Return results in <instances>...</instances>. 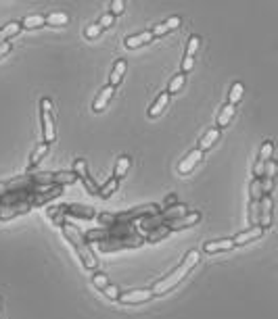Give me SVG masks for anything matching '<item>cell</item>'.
Instances as JSON below:
<instances>
[{"mask_svg":"<svg viewBox=\"0 0 278 319\" xmlns=\"http://www.w3.org/2000/svg\"><path fill=\"white\" fill-rule=\"evenodd\" d=\"M199 261H201V251H197V248H193V251H188V253L184 255V259H182V263L178 265V267L173 269V271H169L163 280H159V282L151 288V290H153V294H155V296H161V294L171 292L173 288L178 286V284H182V282L188 277V273L197 267Z\"/></svg>","mask_w":278,"mask_h":319,"instance_id":"cell-1","label":"cell"},{"mask_svg":"<svg viewBox=\"0 0 278 319\" xmlns=\"http://www.w3.org/2000/svg\"><path fill=\"white\" fill-rule=\"evenodd\" d=\"M61 232H63L65 240L76 248V253H78V257H80V261H82L84 267L90 269V271H94V269L98 267V259H96L94 251L90 248V242L86 240V236H84L82 229H80L78 225H74V223L65 221V223L61 225Z\"/></svg>","mask_w":278,"mask_h":319,"instance_id":"cell-2","label":"cell"},{"mask_svg":"<svg viewBox=\"0 0 278 319\" xmlns=\"http://www.w3.org/2000/svg\"><path fill=\"white\" fill-rule=\"evenodd\" d=\"M40 126H42V142L53 144L57 140V130L53 119V100L50 98H40Z\"/></svg>","mask_w":278,"mask_h":319,"instance_id":"cell-3","label":"cell"},{"mask_svg":"<svg viewBox=\"0 0 278 319\" xmlns=\"http://www.w3.org/2000/svg\"><path fill=\"white\" fill-rule=\"evenodd\" d=\"M100 253H115V251H121V248H138L145 244V238L138 236V234H132V236H126V238H107V240H96L92 242Z\"/></svg>","mask_w":278,"mask_h":319,"instance_id":"cell-4","label":"cell"},{"mask_svg":"<svg viewBox=\"0 0 278 319\" xmlns=\"http://www.w3.org/2000/svg\"><path fill=\"white\" fill-rule=\"evenodd\" d=\"M72 171L78 175V180L86 186L90 194H98V184L94 182V177L90 175V169H88V163L84 161V158H76L74 165H72Z\"/></svg>","mask_w":278,"mask_h":319,"instance_id":"cell-5","label":"cell"},{"mask_svg":"<svg viewBox=\"0 0 278 319\" xmlns=\"http://www.w3.org/2000/svg\"><path fill=\"white\" fill-rule=\"evenodd\" d=\"M155 294L151 288H132L128 292H121L117 303L121 305H143V303H149V300H153Z\"/></svg>","mask_w":278,"mask_h":319,"instance_id":"cell-6","label":"cell"},{"mask_svg":"<svg viewBox=\"0 0 278 319\" xmlns=\"http://www.w3.org/2000/svg\"><path fill=\"white\" fill-rule=\"evenodd\" d=\"M201 221V213L199 211H190V213H184L182 217L178 219H169L165 221V227L169 229V232H178V229H186V227H193Z\"/></svg>","mask_w":278,"mask_h":319,"instance_id":"cell-7","label":"cell"},{"mask_svg":"<svg viewBox=\"0 0 278 319\" xmlns=\"http://www.w3.org/2000/svg\"><path fill=\"white\" fill-rule=\"evenodd\" d=\"M272 213H274V203H272V196H262L259 201V219H257V225L262 229H268L272 225Z\"/></svg>","mask_w":278,"mask_h":319,"instance_id":"cell-8","label":"cell"},{"mask_svg":"<svg viewBox=\"0 0 278 319\" xmlns=\"http://www.w3.org/2000/svg\"><path fill=\"white\" fill-rule=\"evenodd\" d=\"M203 150H199V148H193V150H190L184 158H182V161L178 163V173L180 175H188L190 171H193L201 161H203Z\"/></svg>","mask_w":278,"mask_h":319,"instance_id":"cell-9","label":"cell"},{"mask_svg":"<svg viewBox=\"0 0 278 319\" xmlns=\"http://www.w3.org/2000/svg\"><path fill=\"white\" fill-rule=\"evenodd\" d=\"M153 40H155V38H153L151 29H147V31H138V33L126 35V38H124V46H126L128 50H136V48H141V46L151 44Z\"/></svg>","mask_w":278,"mask_h":319,"instance_id":"cell-10","label":"cell"},{"mask_svg":"<svg viewBox=\"0 0 278 319\" xmlns=\"http://www.w3.org/2000/svg\"><path fill=\"white\" fill-rule=\"evenodd\" d=\"M57 211L63 213V215H76V217H80V219H92V217L96 215L94 209L82 207V205H59Z\"/></svg>","mask_w":278,"mask_h":319,"instance_id":"cell-11","label":"cell"},{"mask_svg":"<svg viewBox=\"0 0 278 319\" xmlns=\"http://www.w3.org/2000/svg\"><path fill=\"white\" fill-rule=\"evenodd\" d=\"M264 232H266V229H262L259 225H251L249 229H245V232L236 234L232 238V242H234V246H245V244H251V242L259 240V238L264 236Z\"/></svg>","mask_w":278,"mask_h":319,"instance_id":"cell-12","label":"cell"},{"mask_svg":"<svg viewBox=\"0 0 278 319\" xmlns=\"http://www.w3.org/2000/svg\"><path fill=\"white\" fill-rule=\"evenodd\" d=\"M234 248V242L232 238H218V240H210L203 244V253H210V255H216V253H226V251H232Z\"/></svg>","mask_w":278,"mask_h":319,"instance_id":"cell-13","label":"cell"},{"mask_svg":"<svg viewBox=\"0 0 278 319\" xmlns=\"http://www.w3.org/2000/svg\"><path fill=\"white\" fill-rule=\"evenodd\" d=\"M113 96H115V88H113V86H105V88H102V90L96 94V98H94V102H92V111H94V113L105 111Z\"/></svg>","mask_w":278,"mask_h":319,"instance_id":"cell-14","label":"cell"},{"mask_svg":"<svg viewBox=\"0 0 278 319\" xmlns=\"http://www.w3.org/2000/svg\"><path fill=\"white\" fill-rule=\"evenodd\" d=\"M31 209H33L31 205H5V207H0V221L13 219L17 215H25Z\"/></svg>","mask_w":278,"mask_h":319,"instance_id":"cell-15","label":"cell"},{"mask_svg":"<svg viewBox=\"0 0 278 319\" xmlns=\"http://www.w3.org/2000/svg\"><path fill=\"white\" fill-rule=\"evenodd\" d=\"M220 136H222V130H220V128H216V126H212L210 130H207V132L199 138L197 148H199V150H203V152H205V150H210V148L216 144V142L220 140Z\"/></svg>","mask_w":278,"mask_h":319,"instance_id":"cell-16","label":"cell"},{"mask_svg":"<svg viewBox=\"0 0 278 319\" xmlns=\"http://www.w3.org/2000/svg\"><path fill=\"white\" fill-rule=\"evenodd\" d=\"M234 115H236V104H228V102H226V104L222 106V109H220V113H218L216 128H220V130L228 128V126H230V121L234 119Z\"/></svg>","mask_w":278,"mask_h":319,"instance_id":"cell-17","label":"cell"},{"mask_svg":"<svg viewBox=\"0 0 278 319\" xmlns=\"http://www.w3.org/2000/svg\"><path fill=\"white\" fill-rule=\"evenodd\" d=\"M126 71H128V63H126V59H117V61L113 63V67H111V75H109V86L117 88V86L121 84V79H124V75H126Z\"/></svg>","mask_w":278,"mask_h":319,"instance_id":"cell-18","label":"cell"},{"mask_svg":"<svg viewBox=\"0 0 278 319\" xmlns=\"http://www.w3.org/2000/svg\"><path fill=\"white\" fill-rule=\"evenodd\" d=\"M130 165H132V158H130V154H119L117 156V161H115V167H113V173H111V177H115L117 182H121L124 177L128 175V169H130Z\"/></svg>","mask_w":278,"mask_h":319,"instance_id":"cell-19","label":"cell"},{"mask_svg":"<svg viewBox=\"0 0 278 319\" xmlns=\"http://www.w3.org/2000/svg\"><path fill=\"white\" fill-rule=\"evenodd\" d=\"M169 98H171V96H169V94H167L165 90H161V92H159V96L155 98V102H153V104L149 106V113H147V115H149L151 119L159 117V115H161V113L165 111V106L169 104Z\"/></svg>","mask_w":278,"mask_h":319,"instance_id":"cell-20","label":"cell"},{"mask_svg":"<svg viewBox=\"0 0 278 319\" xmlns=\"http://www.w3.org/2000/svg\"><path fill=\"white\" fill-rule=\"evenodd\" d=\"M69 15L65 11H53V13H46L44 15V25H50V27H65L69 25Z\"/></svg>","mask_w":278,"mask_h":319,"instance_id":"cell-21","label":"cell"},{"mask_svg":"<svg viewBox=\"0 0 278 319\" xmlns=\"http://www.w3.org/2000/svg\"><path fill=\"white\" fill-rule=\"evenodd\" d=\"M48 148H50V144H46V142H38L36 144V148L31 150V156H29V163H27V171H31V169H36L38 165H40V161L48 154Z\"/></svg>","mask_w":278,"mask_h":319,"instance_id":"cell-22","label":"cell"},{"mask_svg":"<svg viewBox=\"0 0 278 319\" xmlns=\"http://www.w3.org/2000/svg\"><path fill=\"white\" fill-rule=\"evenodd\" d=\"M78 182V175L69 169V171H50V184L55 186H69Z\"/></svg>","mask_w":278,"mask_h":319,"instance_id":"cell-23","label":"cell"},{"mask_svg":"<svg viewBox=\"0 0 278 319\" xmlns=\"http://www.w3.org/2000/svg\"><path fill=\"white\" fill-rule=\"evenodd\" d=\"M21 33V23L19 21H9V23H5L3 27H0V44L3 42H11L15 35H19Z\"/></svg>","mask_w":278,"mask_h":319,"instance_id":"cell-24","label":"cell"},{"mask_svg":"<svg viewBox=\"0 0 278 319\" xmlns=\"http://www.w3.org/2000/svg\"><path fill=\"white\" fill-rule=\"evenodd\" d=\"M184 213H188L186 207H184L182 203H176V205H171V207L159 211V217H161L163 221H169V219H178V217H182Z\"/></svg>","mask_w":278,"mask_h":319,"instance_id":"cell-25","label":"cell"},{"mask_svg":"<svg viewBox=\"0 0 278 319\" xmlns=\"http://www.w3.org/2000/svg\"><path fill=\"white\" fill-rule=\"evenodd\" d=\"M21 23V29H38V27H44V15L40 13H33V15H27L23 19H19Z\"/></svg>","mask_w":278,"mask_h":319,"instance_id":"cell-26","label":"cell"},{"mask_svg":"<svg viewBox=\"0 0 278 319\" xmlns=\"http://www.w3.org/2000/svg\"><path fill=\"white\" fill-rule=\"evenodd\" d=\"M171 232L165 227V225H161V227H153V229H149V232L143 236L145 238V242H151V244H155V242H159V240H163V238H167Z\"/></svg>","mask_w":278,"mask_h":319,"instance_id":"cell-27","label":"cell"},{"mask_svg":"<svg viewBox=\"0 0 278 319\" xmlns=\"http://www.w3.org/2000/svg\"><path fill=\"white\" fill-rule=\"evenodd\" d=\"M184 84H186V73H180V71H178V73L169 79V84H167V88H165V92H167L169 96H171V94H178V92L182 90V88H184Z\"/></svg>","mask_w":278,"mask_h":319,"instance_id":"cell-28","label":"cell"},{"mask_svg":"<svg viewBox=\"0 0 278 319\" xmlns=\"http://www.w3.org/2000/svg\"><path fill=\"white\" fill-rule=\"evenodd\" d=\"M117 188H119V182L115 180V177H109L105 186H98V196L100 198H109V196H113V194L117 192Z\"/></svg>","mask_w":278,"mask_h":319,"instance_id":"cell-29","label":"cell"},{"mask_svg":"<svg viewBox=\"0 0 278 319\" xmlns=\"http://www.w3.org/2000/svg\"><path fill=\"white\" fill-rule=\"evenodd\" d=\"M242 96H245V86H242V82H234L228 90V104H236Z\"/></svg>","mask_w":278,"mask_h":319,"instance_id":"cell-30","label":"cell"},{"mask_svg":"<svg viewBox=\"0 0 278 319\" xmlns=\"http://www.w3.org/2000/svg\"><path fill=\"white\" fill-rule=\"evenodd\" d=\"M272 156H274V142H272V140H266L264 144H262V148H259V156H257V161L266 163V161H270Z\"/></svg>","mask_w":278,"mask_h":319,"instance_id":"cell-31","label":"cell"},{"mask_svg":"<svg viewBox=\"0 0 278 319\" xmlns=\"http://www.w3.org/2000/svg\"><path fill=\"white\" fill-rule=\"evenodd\" d=\"M109 277H107V273H102V271H92V286L96 288V290H105L107 286H109Z\"/></svg>","mask_w":278,"mask_h":319,"instance_id":"cell-32","label":"cell"},{"mask_svg":"<svg viewBox=\"0 0 278 319\" xmlns=\"http://www.w3.org/2000/svg\"><path fill=\"white\" fill-rule=\"evenodd\" d=\"M199 46H201V38H199V35H190L188 44H186V57H195Z\"/></svg>","mask_w":278,"mask_h":319,"instance_id":"cell-33","label":"cell"},{"mask_svg":"<svg viewBox=\"0 0 278 319\" xmlns=\"http://www.w3.org/2000/svg\"><path fill=\"white\" fill-rule=\"evenodd\" d=\"M100 33H102V29H100L98 23H90V25H86V29H84V35H86L88 40H96Z\"/></svg>","mask_w":278,"mask_h":319,"instance_id":"cell-34","label":"cell"},{"mask_svg":"<svg viewBox=\"0 0 278 319\" xmlns=\"http://www.w3.org/2000/svg\"><path fill=\"white\" fill-rule=\"evenodd\" d=\"M276 161H274V156L270 158V161H266V165H264V177H268V180H274L276 177Z\"/></svg>","mask_w":278,"mask_h":319,"instance_id":"cell-35","label":"cell"},{"mask_svg":"<svg viewBox=\"0 0 278 319\" xmlns=\"http://www.w3.org/2000/svg\"><path fill=\"white\" fill-rule=\"evenodd\" d=\"M195 69V57H182V63H180V73H188V71Z\"/></svg>","mask_w":278,"mask_h":319,"instance_id":"cell-36","label":"cell"},{"mask_svg":"<svg viewBox=\"0 0 278 319\" xmlns=\"http://www.w3.org/2000/svg\"><path fill=\"white\" fill-rule=\"evenodd\" d=\"M102 294H105L109 300H117L119 298V294H121V290H119V286H113V284H109V286L105 288V290H100Z\"/></svg>","mask_w":278,"mask_h":319,"instance_id":"cell-37","label":"cell"},{"mask_svg":"<svg viewBox=\"0 0 278 319\" xmlns=\"http://www.w3.org/2000/svg\"><path fill=\"white\" fill-rule=\"evenodd\" d=\"M96 23L100 25V29H109V27H111V25L115 23V17H113L111 13H105V15H102L100 19L96 21Z\"/></svg>","mask_w":278,"mask_h":319,"instance_id":"cell-38","label":"cell"},{"mask_svg":"<svg viewBox=\"0 0 278 319\" xmlns=\"http://www.w3.org/2000/svg\"><path fill=\"white\" fill-rule=\"evenodd\" d=\"M126 11V3H124V0H113V3H111V15L113 17H119L121 13H124Z\"/></svg>","mask_w":278,"mask_h":319,"instance_id":"cell-39","label":"cell"},{"mask_svg":"<svg viewBox=\"0 0 278 319\" xmlns=\"http://www.w3.org/2000/svg\"><path fill=\"white\" fill-rule=\"evenodd\" d=\"M163 23H165V27H167L169 31H173V29H178V27L182 25V17H178V15H173V17H169V19H165Z\"/></svg>","mask_w":278,"mask_h":319,"instance_id":"cell-40","label":"cell"},{"mask_svg":"<svg viewBox=\"0 0 278 319\" xmlns=\"http://www.w3.org/2000/svg\"><path fill=\"white\" fill-rule=\"evenodd\" d=\"M176 201H178L176 194H169V196L163 201V205H159V209H167V207H171V205H176Z\"/></svg>","mask_w":278,"mask_h":319,"instance_id":"cell-41","label":"cell"},{"mask_svg":"<svg viewBox=\"0 0 278 319\" xmlns=\"http://www.w3.org/2000/svg\"><path fill=\"white\" fill-rule=\"evenodd\" d=\"M11 50H13V44H11V42H3V44H0V59L7 57Z\"/></svg>","mask_w":278,"mask_h":319,"instance_id":"cell-42","label":"cell"},{"mask_svg":"<svg viewBox=\"0 0 278 319\" xmlns=\"http://www.w3.org/2000/svg\"><path fill=\"white\" fill-rule=\"evenodd\" d=\"M0 317H3V300H0Z\"/></svg>","mask_w":278,"mask_h":319,"instance_id":"cell-43","label":"cell"}]
</instances>
